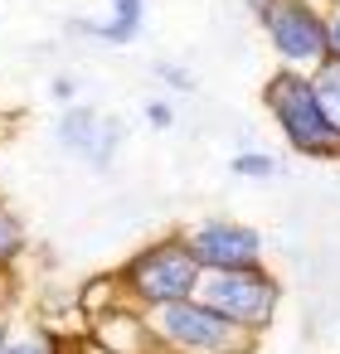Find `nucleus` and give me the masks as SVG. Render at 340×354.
Listing matches in <instances>:
<instances>
[{
	"label": "nucleus",
	"instance_id": "9d476101",
	"mask_svg": "<svg viewBox=\"0 0 340 354\" xmlns=\"http://www.w3.org/2000/svg\"><path fill=\"white\" fill-rule=\"evenodd\" d=\"M122 301V291H117V277L112 272H102V277H93V281H83V291L73 296V306L83 310V320H93V315H102V310H112Z\"/></svg>",
	"mask_w": 340,
	"mask_h": 354
},
{
	"label": "nucleus",
	"instance_id": "2eb2a0df",
	"mask_svg": "<svg viewBox=\"0 0 340 354\" xmlns=\"http://www.w3.org/2000/svg\"><path fill=\"white\" fill-rule=\"evenodd\" d=\"M141 117H146V127L170 131V127H175V102H170V97H151V102H141Z\"/></svg>",
	"mask_w": 340,
	"mask_h": 354
},
{
	"label": "nucleus",
	"instance_id": "0eeeda50",
	"mask_svg": "<svg viewBox=\"0 0 340 354\" xmlns=\"http://www.w3.org/2000/svg\"><path fill=\"white\" fill-rule=\"evenodd\" d=\"M54 141H59V151L78 156L83 165H93L102 175V170H112V160H117V151L127 141V122L98 112L93 102H69V107H59Z\"/></svg>",
	"mask_w": 340,
	"mask_h": 354
},
{
	"label": "nucleus",
	"instance_id": "ddd939ff",
	"mask_svg": "<svg viewBox=\"0 0 340 354\" xmlns=\"http://www.w3.org/2000/svg\"><path fill=\"white\" fill-rule=\"evenodd\" d=\"M6 354H69V344L59 330H35V335H15Z\"/></svg>",
	"mask_w": 340,
	"mask_h": 354
},
{
	"label": "nucleus",
	"instance_id": "a211bd4d",
	"mask_svg": "<svg viewBox=\"0 0 340 354\" xmlns=\"http://www.w3.org/2000/svg\"><path fill=\"white\" fill-rule=\"evenodd\" d=\"M112 15H127V20H146V0H107Z\"/></svg>",
	"mask_w": 340,
	"mask_h": 354
},
{
	"label": "nucleus",
	"instance_id": "20e7f679",
	"mask_svg": "<svg viewBox=\"0 0 340 354\" xmlns=\"http://www.w3.org/2000/svg\"><path fill=\"white\" fill-rule=\"evenodd\" d=\"M209 310H219L229 325L248 330V335H267V325L277 320L282 306V281L267 267H243V272H204L199 291H195Z\"/></svg>",
	"mask_w": 340,
	"mask_h": 354
},
{
	"label": "nucleus",
	"instance_id": "39448f33",
	"mask_svg": "<svg viewBox=\"0 0 340 354\" xmlns=\"http://www.w3.org/2000/svg\"><path fill=\"white\" fill-rule=\"evenodd\" d=\"M325 6L330 0H272L262 10V35L277 59V68L292 73H316L330 49H325Z\"/></svg>",
	"mask_w": 340,
	"mask_h": 354
},
{
	"label": "nucleus",
	"instance_id": "aec40b11",
	"mask_svg": "<svg viewBox=\"0 0 340 354\" xmlns=\"http://www.w3.org/2000/svg\"><path fill=\"white\" fill-rule=\"evenodd\" d=\"M243 6H248V15H253V20H262V10L272 6V0H243Z\"/></svg>",
	"mask_w": 340,
	"mask_h": 354
},
{
	"label": "nucleus",
	"instance_id": "4468645a",
	"mask_svg": "<svg viewBox=\"0 0 340 354\" xmlns=\"http://www.w3.org/2000/svg\"><path fill=\"white\" fill-rule=\"evenodd\" d=\"M151 78L165 83L170 93H195V88H199V78H195L185 64H175V59H156V64H151Z\"/></svg>",
	"mask_w": 340,
	"mask_h": 354
},
{
	"label": "nucleus",
	"instance_id": "7ed1b4c3",
	"mask_svg": "<svg viewBox=\"0 0 340 354\" xmlns=\"http://www.w3.org/2000/svg\"><path fill=\"white\" fill-rule=\"evenodd\" d=\"M156 339V354H258V335L229 325L219 310H209L199 296L141 310Z\"/></svg>",
	"mask_w": 340,
	"mask_h": 354
},
{
	"label": "nucleus",
	"instance_id": "f8f14e48",
	"mask_svg": "<svg viewBox=\"0 0 340 354\" xmlns=\"http://www.w3.org/2000/svg\"><path fill=\"white\" fill-rule=\"evenodd\" d=\"M311 83H316V93H321V102H325L330 122L340 127V59H325V64L311 73Z\"/></svg>",
	"mask_w": 340,
	"mask_h": 354
},
{
	"label": "nucleus",
	"instance_id": "dca6fc26",
	"mask_svg": "<svg viewBox=\"0 0 340 354\" xmlns=\"http://www.w3.org/2000/svg\"><path fill=\"white\" fill-rule=\"evenodd\" d=\"M49 97H54L59 107L78 102V78H73V73H54V78H49Z\"/></svg>",
	"mask_w": 340,
	"mask_h": 354
},
{
	"label": "nucleus",
	"instance_id": "423d86ee",
	"mask_svg": "<svg viewBox=\"0 0 340 354\" xmlns=\"http://www.w3.org/2000/svg\"><path fill=\"white\" fill-rule=\"evenodd\" d=\"M195 262L204 272H243V267H267V238L243 223V218H199L180 228Z\"/></svg>",
	"mask_w": 340,
	"mask_h": 354
},
{
	"label": "nucleus",
	"instance_id": "9b49d317",
	"mask_svg": "<svg viewBox=\"0 0 340 354\" xmlns=\"http://www.w3.org/2000/svg\"><path fill=\"white\" fill-rule=\"evenodd\" d=\"M229 170H233L238 180H253V185H272V180L282 175V160H277V156H267V151H238Z\"/></svg>",
	"mask_w": 340,
	"mask_h": 354
},
{
	"label": "nucleus",
	"instance_id": "1a4fd4ad",
	"mask_svg": "<svg viewBox=\"0 0 340 354\" xmlns=\"http://www.w3.org/2000/svg\"><path fill=\"white\" fill-rule=\"evenodd\" d=\"M25 252H30V228L6 199H0V277H10L25 262Z\"/></svg>",
	"mask_w": 340,
	"mask_h": 354
},
{
	"label": "nucleus",
	"instance_id": "6e6552de",
	"mask_svg": "<svg viewBox=\"0 0 340 354\" xmlns=\"http://www.w3.org/2000/svg\"><path fill=\"white\" fill-rule=\"evenodd\" d=\"M88 335H93V349L102 354H156V339H151V325L136 306L117 301L112 310L93 315L88 320Z\"/></svg>",
	"mask_w": 340,
	"mask_h": 354
},
{
	"label": "nucleus",
	"instance_id": "412c9836",
	"mask_svg": "<svg viewBox=\"0 0 340 354\" xmlns=\"http://www.w3.org/2000/svg\"><path fill=\"white\" fill-rule=\"evenodd\" d=\"M330 6H340V0H330Z\"/></svg>",
	"mask_w": 340,
	"mask_h": 354
},
{
	"label": "nucleus",
	"instance_id": "6ab92c4d",
	"mask_svg": "<svg viewBox=\"0 0 340 354\" xmlns=\"http://www.w3.org/2000/svg\"><path fill=\"white\" fill-rule=\"evenodd\" d=\"M15 339V330H10V310L6 306H0V354H6V344Z\"/></svg>",
	"mask_w": 340,
	"mask_h": 354
},
{
	"label": "nucleus",
	"instance_id": "f03ea898",
	"mask_svg": "<svg viewBox=\"0 0 340 354\" xmlns=\"http://www.w3.org/2000/svg\"><path fill=\"white\" fill-rule=\"evenodd\" d=\"M112 277H117V291H122L127 306H136V310H156V306H170V301L195 296L204 267L195 262L185 233L175 228V233H161V238L141 243V248H136Z\"/></svg>",
	"mask_w": 340,
	"mask_h": 354
},
{
	"label": "nucleus",
	"instance_id": "f3484780",
	"mask_svg": "<svg viewBox=\"0 0 340 354\" xmlns=\"http://www.w3.org/2000/svg\"><path fill=\"white\" fill-rule=\"evenodd\" d=\"M325 49L330 59H340V6H325Z\"/></svg>",
	"mask_w": 340,
	"mask_h": 354
},
{
	"label": "nucleus",
	"instance_id": "f257e3e1",
	"mask_svg": "<svg viewBox=\"0 0 340 354\" xmlns=\"http://www.w3.org/2000/svg\"><path fill=\"white\" fill-rule=\"evenodd\" d=\"M262 107L277 127V136L287 141L292 156L306 160H340V127L330 122L311 73H292V68H272L262 83Z\"/></svg>",
	"mask_w": 340,
	"mask_h": 354
}]
</instances>
